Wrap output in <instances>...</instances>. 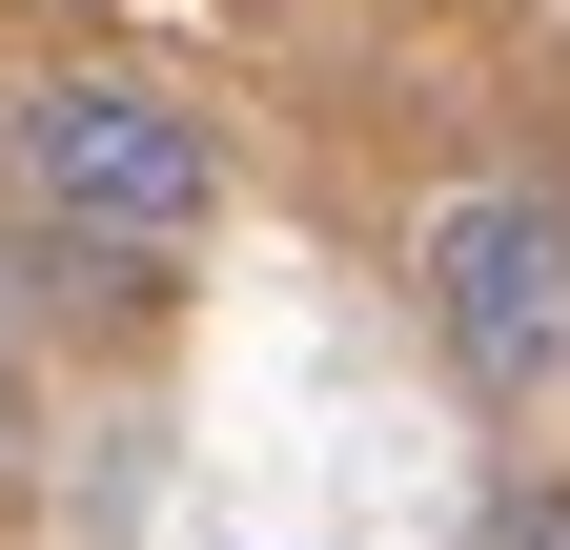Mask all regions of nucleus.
<instances>
[{
  "label": "nucleus",
  "mask_w": 570,
  "mask_h": 550,
  "mask_svg": "<svg viewBox=\"0 0 570 550\" xmlns=\"http://www.w3.org/2000/svg\"><path fill=\"white\" fill-rule=\"evenodd\" d=\"M469 550H570V490H550V469H530V490H489V530Z\"/></svg>",
  "instance_id": "3"
},
{
  "label": "nucleus",
  "mask_w": 570,
  "mask_h": 550,
  "mask_svg": "<svg viewBox=\"0 0 570 550\" xmlns=\"http://www.w3.org/2000/svg\"><path fill=\"white\" fill-rule=\"evenodd\" d=\"M0 184H21L41 245H102V265H184L225 225V144L164 102V82H102V61H41L0 102Z\"/></svg>",
  "instance_id": "1"
},
{
  "label": "nucleus",
  "mask_w": 570,
  "mask_h": 550,
  "mask_svg": "<svg viewBox=\"0 0 570 550\" xmlns=\"http://www.w3.org/2000/svg\"><path fill=\"white\" fill-rule=\"evenodd\" d=\"M428 347H449L469 407H550L570 387V204L550 184H469V204H428Z\"/></svg>",
  "instance_id": "2"
},
{
  "label": "nucleus",
  "mask_w": 570,
  "mask_h": 550,
  "mask_svg": "<svg viewBox=\"0 0 570 550\" xmlns=\"http://www.w3.org/2000/svg\"><path fill=\"white\" fill-rule=\"evenodd\" d=\"M21 449H41V407H21V367H0V490H21Z\"/></svg>",
  "instance_id": "4"
}]
</instances>
